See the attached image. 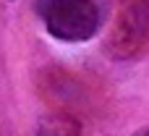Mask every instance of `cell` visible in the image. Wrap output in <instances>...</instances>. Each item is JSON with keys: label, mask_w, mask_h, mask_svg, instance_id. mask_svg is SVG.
I'll return each mask as SVG.
<instances>
[{"label": "cell", "mask_w": 149, "mask_h": 136, "mask_svg": "<svg viewBox=\"0 0 149 136\" xmlns=\"http://www.w3.org/2000/svg\"><path fill=\"white\" fill-rule=\"evenodd\" d=\"M149 45V0H120L110 29L107 50L115 58H131Z\"/></svg>", "instance_id": "2"}, {"label": "cell", "mask_w": 149, "mask_h": 136, "mask_svg": "<svg viewBox=\"0 0 149 136\" xmlns=\"http://www.w3.org/2000/svg\"><path fill=\"white\" fill-rule=\"evenodd\" d=\"M79 131H81L79 121H76L73 115H68V113H63V115H58V118L45 121V123H42V128H39V134H79Z\"/></svg>", "instance_id": "3"}, {"label": "cell", "mask_w": 149, "mask_h": 136, "mask_svg": "<svg viewBox=\"0 0 149 136\" xmlns=\"http://www.w3.org/2000/svg\"><path fill=\"white\" fill-rule=\"evenodd\" d=\"M141 136H149V128H144V131H141Z\"/></svg>", "instance_id": "4"}, {"label": "cell", "mask_w": 149, "mask_h": 136, "mask_svg": "<svg viewBox=\"0 0 149 136\" xmlns=\"http://www.w3.org/2000/svg\"><path fill=\"white\" fill-rule=\"evenodd\" d=\"M34 10L50 37L68 45L89 42L102 21L94 0H37Z\"/></svg>", "instance_id": "1"}]
</instances>
